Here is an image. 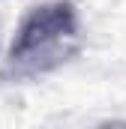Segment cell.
Here are the masks:
<instances>
[{"instance_id": "6da1fadb", "label": "cell", "mask_w": 126, "mask_h": 129, "mask_svg": "<svg viewBox=\"0 0 126 129\" xmlns=\"http://www.w3.org/2000/svg\"><path fill=\"white\" fill-rule=\"evenodd\" d=\"M81 45L78 33V12L69 0L39 3L24 15L12 36L6 69L18 78L45 75L66 63Z\"/></svg>"}]
</instances>
